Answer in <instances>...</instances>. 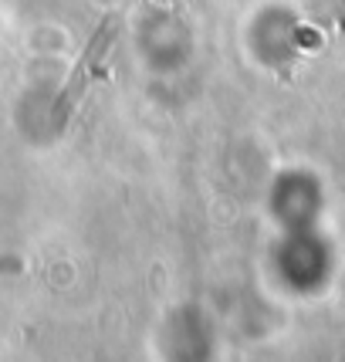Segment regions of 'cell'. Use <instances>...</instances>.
<instances>
[{
	"instance_id": "obj_1",
	"label": "cell",
	"mask_w": 345,
	"mask_h": 362,
	"mask_svg": "<svg viewBox=\"0 0 345 362\" xmlns=\"http://www.w3.org/2000/svg\"><path fill=\"white\" fill-rule=\"evenodd\" d=\"M115 34H119V17L105 21V24L98 28V34L92 37V45H88V51H85V58L78 62L75 75H71V81H68V88H64L62 98H58V126L64 122V115H68V109H71V102H75V98H78V92L85 88V81H88V71H92L95 64H98V58L105 54V47L115 41Z\"/></svg>"
}]
</instances>
